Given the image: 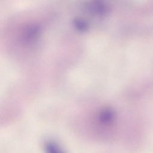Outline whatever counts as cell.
I'll use <instances>...</instances> for the list:
<instances>
[{
  "label": "cell",
  "mask_w": 153,
  "mask_h": 153,
  "mask_svg": "<svg viewBox=\"0 0 153 153\" xmlns=\"http://www.w3.org/2000/svg\"><path fill=\"white\" fill-rule=\"evenodd\" d=\"M116 118V114L114 110L109 107L102 109L97 114L98 122L103 126H108L114 123Z\"/></svg>",
  "instance_id": "cell-1"
},
{
  "label": "cell",
  "mask_w": 153,
  "mask_h": 153,
  "mask_svg": "<svg viewBox=\"0 0 153 153\" xmlns=\"http://www.w3.org/2000/svg\"><path fill=\"white\" fill-rule=\"evenodd\" d=\"M89 12L97 16H105L108 12V7L103 0H92L87 7Z\"/></svg>",
  "instance_id": "cell-2"
},
{
  "label": "cell",
  "mask_w": 153,
  "mask_h": 153,
  "mask_svg": "<svg viewBox=\"0 0 153 153\" xmlns=\"http://www.w3.org/2000/svg\"><path fill=\"white\" fill-rule=\"evenodd\" d=\"M41 32V27L37 25H30L25 27L22 33V39L26 42H31L37 39Z\"/></svg>",
  "instance_id": "cell-3"
},
{
  "label": "cell",
  "mask_w": 153,
  "mask_h": 153,
  "mask_svg": "<svg viewBox=\"0 0 153 153\" xmlns=\"http://www.w3.org/2000/svg\"><path fill=\"white\" fill-rule=\"evenodd\" d=\"M44 151L45 153H66L59 144L52 140H47L44 142Z\"/></svg>",
  "instance_id": "cell-4"
},
{
  "label": "cell",
  "mask_w": 153,
  "mask_h": 153,
  "mask_svg": "<svg viewBox=\"0 0 153 153\" xmlns=\"http://www.w3.org/2000/svg\"><path fill=\"white\" fill-rule=\"evenodd\" d=\"M74 24L76 29L80 32H85L88 27V25L87 21L82 19H75L74 21Z\"/></svg>",
  "instance_id": "cell-5"
}]
</instances>
